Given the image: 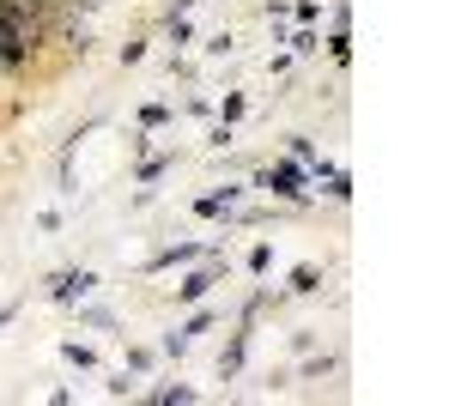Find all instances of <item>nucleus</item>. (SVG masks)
<instances>
[{
    "mask_svg": "<svg viewBox=\"0 0 455 406\" xmlns=\"http://www.w3.org/2000/svg\"><path fill=\"white\" fill-rule=\"evenodd\" d=\"M261 182H267L274 195H285V201H304V170H298V164H274Z\"/></svg>",
    "mask_w": 455,
    "mask_h": 406,
    "instance_id": "obj_1",
    "label": "nucleus"
},
{
    "mask_svg": "<svg viewBox=\"0 0 455 406\" xmlns=\"http://www.w3.org/2000/svg\"><path fill=\"white\" fill-rule=\"evenodd\" d=\"M207 291H212V267H207V273H188V279L176 285V298H182V304H201Z\"/></svg>",
    "mask_w": 455,
    "mask_h": 406,
    "instance_id": "obj_2",
    "label": "nucleus"
},
{
    "mask_svg": "<svg viewBox=\"0 0 455 406\" xmlns=\"http://www.w3.org/2000/svg\"><path fill=\"white\" fill-rule=\"evenodd\" d=\"M207 322H212L207 309H201V315H188V328H182V334H171V339H164V346H171V352H182V346H188V339H195V334H207Z\"/></svg>",
    "mask_w": 455,
    "mask_h": 406,
    "instance_id": "obj_3",
    "label": "nucleus"
}]
</instances>
